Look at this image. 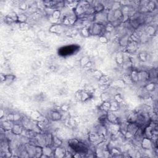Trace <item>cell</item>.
I'll return each instance as SVG.
<instances>
[{"label":"cell","instance_id":"1","mask_svg":"<svg viewBox=\"0 0 158 158\" xmlns=\"http://www.w3.org/2000/svg\"><path fill=\"white\" fill-rule=\"evenodd\" d=\"M78 49V47L75 45L68 46L60 49L59 53L62 56H67L73 54L76 50Z\"/></svg>","mask_w":158,"mask_h":158}]
</instances>
